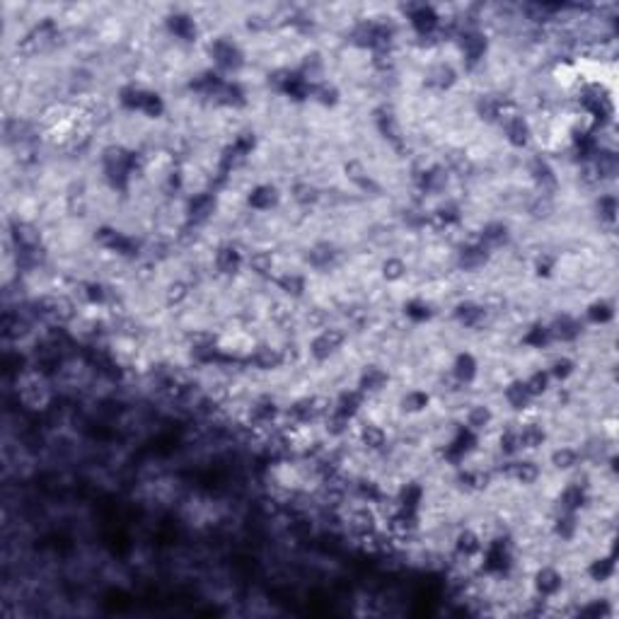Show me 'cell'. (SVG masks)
<instances>
[{
  "label": "cell",
  "mask_w": 619,
  "mask_h": 619,
  "mask_svg": "<svg viewBox=\"0 0 619 619\" xmlns=\"http://www.w3.org/2000/svg\"><path fill=\"white\" fill-rule=\"evenodd\" d=\"M320 339L332 351H337V348H341L344 344H346V332H344L341 327H325V330L320 332Z\"/></svg>",
  "instance_id": "obj_29"
},
{
  "label": "cell",
  "mask_w": 619,
  "mask_h": 619,
  "mask_svg": "<svg viewBox=\"0 0 619 619\" xmlns=\"http://www.w3.org/2000/svg\"><path fill=\"white\" fill-rule=\"evenodd\" d=\"M598 208H600V216L605 218V221L615 223V213H617V201H615V196H600Z\"/></svg>",
  "instance_id": "obj_35"
},
{
  "label": "cell",
  "mask_w": 619,
  "mask_h": 619,
  "mask_svg": "<svg viewBox=\"0 0 619 619\" xmlns=\"http://www.w3.org/2000/svg\"><path fill=\"white\" fill-rule=\"evenodd\" d=\"M503 133H506V141L513 148H523V145H528L530 136H533V129H530L528 119L516 117V119H511V122L503 124Z\"/></svg>",
  "instance_id": "obj_9"
},
{
  "label": "cell",
  "mask_w": 619,
  "mask_h": 619,
  "mask_svg": "<svg viewBox=\"0 0 619 619\" xmlns=\"http://www.w3.org/2000/svg\"><path fill=\"white\" fill-rule=\"evenodd\" d=\"M290 199L300 206H310L320 199V191H317L310 182H298V184H293V189H290Z\"/></svg>",
  "instance_id": "obj_23"
},
{
  "label": "cell",
  "mask_w": 619,
  "mask_h": 619,
  "mask_svg": "<svg viewBox=\"0 0 619 619\" xmlns=\"http://www.w3.org/2000/svg\"><path fill=\"white\" fill-rule=\"evenodd\" d=\"M247 266H249L252 273H256V276H271L276 261H273L271 252L259 249V252H252V256L247 259Z\"/></svg>",
  "instance_id": "obj_19"
},
{
  "label": "cell",
  "mask_w": 619,
  "mask_h": 619,
  "mask_svg": "<svg viewBox=\"0 0 619 619\" xmlns=\"http://www.w3.org/2000/svg\"><path fill=\"white\" fill-rule=\"evenodd\" d=\"M356 441H358V445L368 448V450H382L387 443V434L382 426L377 424H360L358 429H356Z\"/></svg>",
  "instance_id": "obj_4"
},
{
  "label": "cell",
  "mask_w": 619,
  "mask_h": 619,
  "mask_svg": "<svg viewBox=\"0 0 619 619\" xmlns=\"http://www.w3.org/2000/svg\"><path fill=\"white\" fill-rule=\"evenodd\" d=\"M476 370H479V365H476L474 356L472 353H460L457 358H455L452 363V375L457 377L462 385H472V380L476 377Z\"/></svg>",
  "instance_id": "obj_17"
},
{
  "label": "cell",
  "mask_w": 619,
  "mask_h": 619,
  "mask_svg": "<svg viewBox=\"0 0 619 619\" xmlns=\"http://www.w3.org/2000/svg\"><path fill=\"white\" fill-rule=\"evenodd\" d=\"M503 397H506L508 407L516 409V412H525V409L530 407V402H533V394L528 392V387H525L523 380H513L506 385V392H503Z\"/></svg>",
  "instance_id": "obj_11"
},
{
  "label": "cell",
  "mask_w": 619,
  "mask_h": 619,
  "mask_svg": "<svg viewBox=\"0 0 619 619\" xmlns=\"http://www.w3.org/2000/svg\"><path fill=\"white\" fill-rule=\"evenodd\" d=\"M407 261L399 259V256H387L385 261H382V278L390 283H397L402 281L404 276H407Z\"/></svg>",
  "instance_id": "obj_21"
},
{
  "label": "cell",
  "mask_w": 619,
  "mask_h": 619,
  "mask_svg": "<svg viewBox=\"0 0 619 619\" xmlns=\"http://www.w3.org/2000/svg\"><path fill=\"white\" fill-rule=\"evenodd\" d=\"M455 80H457V73H455L450 63H436L426 75V83L436 87V90H448V87L455 85Z\"/></svg>",
  "instance_id": "obj_13"
},
{
  "label": "cell",
  "mask_w": 619,
  "mask_h": 619,
  "mask_svg": "<svg viewBox=\"0 0 619 619\" xmlns=\"http://www.w3.org/2000/svg\"><path fill=\"white\" fill-rule=\"evenodd\" d=\"M242 252H240L237 247H233V245H226V247H221L216 252V268L221 273H226V276H233V273L240 271V266H242Z\"/></svg>",
  "instance_id": "obj_10"
},
{
  "label": "cell",
  "mask_w": 619,
  "mask_h": 619,
  "mask_svg": "<svg viewBox=\"0 0 619 619\" xmlns=\"http://www.w3.org/2000/svg\"><path fill=\"white\" fill-rule=\"evenodd\" d=\"M387 382H390V377H387L385 370L377 368V365H368V368H363V372H360L358 377V390L363 394H375L385 390Z\"/></svg>",
  "instance_id": "obj_7"
},
{
  "label": "cell",
  "mask_w": 619,
  "mask_h": 619,
  "mask_svg": "<svg viewBox=\"0 0 619 619\" xmlns=\"http://www.w3.org/2000/svg\"><path fill=\"white\" fill-rule=\"evenodd\" d=\"M561 511L566 513H576L578 508L585 506V501H588V496H585V486L583 484H568L566 489L561 491Z\"/></svg>",
  "instance_id": "obj_18"
},
{
  "label": "cell",
  "mask_w": 619,
  "mask_h": 619,
  "mask_svg": "<svg viewBox=\"0 0 619 619\" xmlns=\"http://www.w3.org/2000/svg\"><path fill=\"white\" fill-rule=\"evenodd\" d=\"M211 56H213V63H216L221 70H237L240 65H242V53H240V48L228 39L213 41Z\"/></svg>",
  "instance_id": "obj_1"
},
{
  "label": "cell",
  "mask_w": 619,
  "mask_h": 619,
  "mask_svg": "<svg viewBox=\"0 0 619 619\" xmlns=\"http://www.w3.org/2000/svg\"><path fill=\"white\" fill-rule=\"evenodd\" d=\"M249 363L254 365L256 370H273L281 368V351L271 344H261V346H254V351L249 356Z\"/></svg>",
  "instance_id": "obj_6"
},
{
  "label": "cell",
  "mask_w": 619,
  "mask_h": 619,
  "mask_svg": "<svg viewBox=\"0 0 619 619\" xmlns=\"http://www.w3.org/2000/svg\"><path fill=\"white\" fill-rule=\"evenodd\" d=\"M547 330H549L552 341H563V344H566V341H573V339H578L580 325H578L576 320H573V317L561 315V317H556V320L552 322Z\"/></svg>",
  "instance_id": "obj_8"
},
{
  "label": "cell",
  "mask_w": 619,
  "mask_h": 619,
  "mask_svg": "<svg viewBox=\"0 0 619 619\" xmlns=\"http://www.w3.org/2000/svg\"><path fill=\"white\" fill-rule=\"evenodd\" d=\"M377 523H380V518H377L375 508H368V506H356L346 516L348 530H351L356 537L368 535V533H372V530H377Z\"/></svg>",
  "instance_id": "obj_2"
},
{
  "label": "cell",
  "mask_w": 619,
  "mask_h": 619,
  "mask_svg": "<svg viewBox=\"0 0 619 619\" xmlns=\"http://www.w3.org/2000/svg\"><path fill=\"white\" fill-rule=\"evenodd\" d=\"M464 421H467V426H464V429H469L472 434H476V431L489 429L491 421H494V412H491L486 404H474V407L467 409V416H464Z\"/></svg>",
  "instance_id": "obj_16"
},
{
  "label": "cell",
  "mask_w": 619,
  "mask_h": 619,
  "mask_svg": "<svg viewBox=\"0 0 619 619\" xmlns=\"http://www.w3.org/2000/svg\"><path fill=\"white\" fill-rule=\"evenodd\" d=\"M561 585H563V578L556 568L545 566L535 573V588L542 598H552V595H556L559 590H561Z\"/></svg>",
  "instance_id": "obj_5"
},
{
  "label": "cell",
  "mask_w": 619,
  "mask_h": 619,
  "mask_svg": "<svg viewBox=\"0 0 619 619\" xmlns=\"http://www.w3.org/2000/svg\"><path fill=\"white\" fill-rule=\"evenodd\" d=\"M545 429H542L540 424H523L518 429V443H520V450H537V448H542V443H545Z\"/></svg>",
  "instance_id": "obj_15"
},
{
  "label": "cell",
  "mask_w": 619,
  "mask_h": 619,
  "mask_svg": "<svg viewBox=\"0 0 619 619\" xmlns=\"http://www.w3.org/2000/svg\"><path fill=\"white\" fill-rule=\"evenodd\" d=\"M549 372L547 370H537L533 372V375L525 380V387H528V392L533 394V397H540V394H545L547 390H549Z\"/></svg>",
  "instance_id": "obj_26"
},
{
  "label": "cell",
  "mask_w": 619,
  "mask_h": 619,
  "mask_svg": "<svg viewBox=\"0 0 619 619\" xmlns=\"http://www.w3.org/2000/svg\"><path fill=\"white\" fill-rule=\"evenodd\" d=\"M404 312H407V317H409V320H414V322H421V320H426V317L431 315L429 303H426V300H409V303L404 305Z\"/></svg>",
  "instance_id": "obj_33"
},
{
  "label": "cell",
  "mask_w": 619,
  "mask_h": 619,
  "mask_svg": "<svg viewBox=\"0 0 619 619\" xmlns=\"http://www.w3.org/2000/svg\"><path fill=\"white\" fill-rule=\"evenodd\" d=\"M576 365H573L571 358H556L549 368V377H556V380H566L568 375H573Z\"/></svg>",
  "instance_id": "obj_34"
},
{
  "label": "cell",
  "mask_w": 619,
  "mask_h": 619,
  "mask_svg": "<svg viewBox=\"0 0 619 619\" xmlns=\"http://www.w3.org/2000/svg\"><path fill=\"white\" fill-rule=\"evenodd\" d=\"M588 573L593 580H600L602 583V580H607L612 573H615V561H612V559H598V561L590 563Z\"/></svg>",
  "instance_id": "obj_30"
},
{
  "label": "cell",
  "mask_w": 619,
  "mask_h": 619,
  "mask_svg": "<svg viewBox=\"0 0 619 619\" xmlns=\"http://www.w3.org/2000/svg\"><path fill=\"white\" fill-rule=\"evenodd\" d=\"M501 474L506 479H513L516 484H535L540 479V467L533 460H516V462H508L501 469Z\"/></svg>",
  "instance_id": "obj_3"
},
{
  "label": "cell",
  "mask_w": 619,
  "mask_h": 619,
  "mask_svg": "<svg viewBox=\"0 0 619 619\" xmlns=\"http://www.w3.org/2000/svg\"><path fill=\"white\" fill-rule=\"evenodd\" d=\"M167 27L177 39L184 41H194L196 37V20L191 15H169L167 18Z\"/></svg>",
  "instance_id": "obj_14"
},
{
  "label": "cell",
  "mask_w": 619,
  "mask_h": 619,
  "mask_svg": "<svg viewBox=\"0 0 619 619\" xmlns=\"http://www.w3.org/2000/svg\"><path fill=\"white\" fill-rule=\"evenodd\" d=\"M141 112H143L145 117H160V114L165 112V104H162V100L155 95V92H145L143 104H141Z\"/></svg>",
  "instance_id": "obj_31"
},
{
  "label": "cell",
  "mask_w": 619,
  "mask_h": 619,
  "mask_svg": "<svg viewBox=\"0 0 619 619\" xmlns=\"http://www.w3.org/2000/svg\"><path fill=\"white\" fill-rule=\"evenodd\" d=\"M189 286H186L184 281H172L167 283V290H165V300L167 305H182L186 298H189Z\"/></svg>",
  "instance_id": "obj_28"
},
{
  "label": "cell",
  "mask_w": 619,
  "mask_h": 619,
  "mask_svg": "<svg viewBox=\"0 0 619 619\" xmlns=\"http://www.w3.org/2000/svg\"><path fill=\"white\" fill-rule=\"evenodd\" d=\"M312 97L320 104H325V107H332V104L339 102V90L327 83V80H322V83L312 85Z\"/></svg>",
  "instance_id": "obj_24"
},
{
  "label": "cell",
  "mask_w": 619,
  "mask_h": 619,
  "mask_svg": "<svg viewBox=\"0 0 619 619\" xmlns=\"http://www.w3.org/2000/svg\"><path fill=\"white\" fill-rule=\"evenodd\" d=\"M523 341L528 344L530 348H545L547 344L552 341L549 330H547L545 325H535L533 330H528V334L523 337Z\"/></svg>",
  "instance_id": "obj_27"
},
{
  "label": "cell",
  "mask_w": 619,
  "mask_h": 619,
  "mask_svg": "<svg viewBox=\"0 0 619 619\" xmlns=\"http://www.w3.org/2000/svg\"><path fill=\"white\" fill-rule=\"evenodd\" d=\"M278 204V189L271 184H259L249 191V206L256 211H271Z\"/></svg>",
  "instance_id": "obj_12"
},
{
  "label": "cell",
  "mask_w": 619,
  "mask_h": 619,
  "mask_svg": "<svg viewBox=\"0 0 619 619\" xmlns=\"http://www.w3.org/2000/svg\"><path fill=\"white\" fill-rule=\"evenodd\" d=\"M429 402H431V397L424 390H412L402 397V409L407 414H419L429 407Z\"/></svg>",
  "instance_id": "obj_22"
},
{
  "label": "cell",
  "mask_w": 619,
  "mask_h": 619,
  "mask_svg": "<svg viewBox=\"0 0 619 619\" xmlns=\"http://www.w3.org/2000/svg\"><path fill=\"white\" fill-rule=\"evenodd\" d=\"M276 286L283 290L286 295H293V298H300L305 293V278L295 271H286L276 278Z\"/></svg>",
  "instance_id": "obj_20"
},
{
  "label": "cell",
  "mask_w": 619,
  "mask_h": 619,
  "mask_svg": "<svg viewBox=\"0 0 619 619\" xmlns=\"http://www.w3.org/2000/svg\"><path fill=\"white\" fill-rule=\"evenodd\" d=\"M552 464L556 469H573L578 464V452L573 448H556L552 452Z\"/></svg>",
  "instance_id": "obj_25"
},
{
  "label": "cell",
  "mask_w": 619,
  "mask_h": 619,
  "mask_svg": "<svg viewBox=\"0 0 619 619\" xmlns=\"http://www.w3.org/2000/svg\"><path fill=\"white\" fill-rule=\"evenodd\" d=\"M612 317H615V310H612L607 303H595V305H590V310H588V320L595 322V325H605V322H610Z\"/></svg>",
  "instance_id": "obj_32"
}]
</instances>
